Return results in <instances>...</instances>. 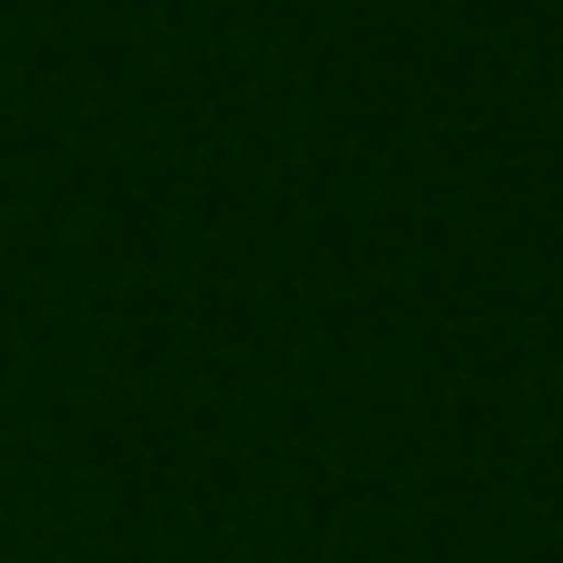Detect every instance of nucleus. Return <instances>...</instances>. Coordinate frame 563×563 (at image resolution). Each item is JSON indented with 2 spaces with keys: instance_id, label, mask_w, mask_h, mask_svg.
I'll list each match as a JSON object with an SVG mask.
<instances>
[]
</instances>
